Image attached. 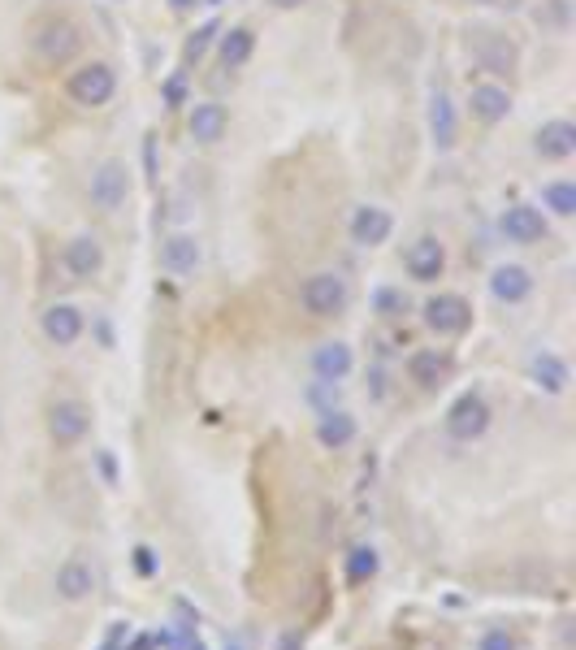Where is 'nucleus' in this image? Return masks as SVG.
<instances>
[{"label": "nucleus", "mask_w": 576, "mask_h": 650, "mask_svg": "<svg viewBox=\"0 0 576 650\" xmlns=\"http://www.w3.org/2000/svg\"><path fill=\"white\" fill-rule=\"evenodd\" d=\"M499 230H503L507 243L533 247V243H542L546 234H551V221H546V213L538 204H512V208H503Z\"/></svg>", "instance_id": "obj_9"}, {"label": "nucleus", "mask_w": 576, "mask_h": 650, "mask_svg": "<svg viewBox=\"0 0 576 650\" xmlns=\"http://www.w3.org/2000/svg\"><path fill=\"white\" fill-rule=\"evenodd\" d=\"M351 304V286L338 269H321V273H308L304 286H299V308L317 321H330V317H343Z\"/></svg>", "instance_id": "obj_1"}, {"label": "nucleus", "mask_w": 576, "mask_h": 650, "mask_svg": "<svg viewBox=\"0 0 576 650\" xmlns=\"http://www.w3.org/2000/svg\"><path fill=\"white\" fill-rule=\"evenodd\" d=\"M377 308H382V317H399V312H403V295L399 291H382V295H377Z\"/></svg>", "instance_id": "obj_32"}, {"label": "nucleus", "mask_w": 576, "mask_h": 650, "mask_svg": "<svg viewBox=\"0 0 576 650\" xmlns=\"http://www.w3.org/2000/svg\"><path fill=\"white\" fill-rule=\"evenodd\" d=\"M403 269H408L412 282H438L442 273H447V247H442L438 234H421V239L408 243V252H403Z\"/></svg>", "instance_id": "obj_8"}, {"label": "nucleus", "mask_w": 576, "mask_h": 650, "mask_svg": "<svg viewBox=\"0 0 576 650\" xmlns=\"http://www.w3.org/2000/svg\"><path fill=\"white\" fill-rule=\"evenodd\" d=\"M347 581L351 585H364V581H373L377 577V568H382V559H377V551H373V546H351V551H347Z\"/></svg>", "instance_id": "obj_28"}, {"label": "nucleus", "mask_w": 576, "mask_h": 650, "mask_svg": "<svg viewBox=\"0 0 576 650\" xmlns=\"http://www.w3.org/2000/svg\"><path fill=\"white\" fill-rule=\"evenodd\" d=\"M533 152L542 156V161L551 165H564L576 156V126L568 117H551V122L538 126V135H533Z\"/></svg>", "instance_id": "obj_12"}, {"label": "nucleus", "mask_w": 576, "mask_h": 650, "mask_svg": "<svg viewBox=\"0 0 576 650\" xmlns=\"http://www.w3.org/2000/svg\"><path fill=\"white\" fill-rule=\"evenodd\" d=\"M48 438L57 442V447H78V442L87 438L91 429V408L83 399H57L48 408Z\"/></svg>", "instance_id": "obj_7"}, {"label": "nucleus", "mask_w": 576, "mask_h": 650, "mask_svg": "<svg viewBox=\"0 0 576 650\" xmlns=\"http://www.w3.org/2000/svg\"><path fill=\"white\" fill-rule=\"evenodd\" d=\"M447 373H451V356L447 351H438V347H421V351H412L408 356V377L421 390H434L447 382Z\"/></svg>", "instance_id": "obj_23"}, {"label": "nucleus", "mask_w": 576, "mask_h": 650, "mask_svg": "<svg viewBox=\"0 0 576 650\" xmlns=\"http://www.w3.org/2000/svg\"><path fill=\"white\" fill-rule=\"evenodd\" d=\"M347 234L356 247H382L390 234H395V217H390L382 204H360V208H351Z\"/></svg>", "instance_id": "obj_11"}, {"label": "nucleus", "mask_w": 576, "mask_h": 650, "mask_svg": "<svg viewBox=\"0 0 576 650\" xmlns=\"http://www.w3.org/2000/svg\"><path fill=\"white\" fill-rule=\"evenodd\" d=\"M473 5H499V0H473Z\"/></svg>", "instance_id": "obj_34"}, {"label": "nucleus", "mask_w": 576, "mask_h": 650, "mask_svg": "<svg viewBox=\"0 0 576 650\" xmlns=\"http://www.w3.org/2000/svg\"><path fill=\"white\" fill-rule=\"evenodd\" d=\"M356 434H360L356 416L343 412V408H325V412L317 416V442H321L325 451H343V447H351V442H356Z\"/></svg>", "instance_id": "obj_22"}, {"label": "nucleus", "mask_w": 576, "mask_h": 650, "mask_svg": "<svg viewBox=\"0 0 576 650\" xmlns=\"http://www.w3.org/2000/svg\"><path fill=\"white\" fill-rule=\"evenodd\" d=\"M490 295L499 299V304H525V299L533 295V273L525 265H499L490 273Z\"/></svg>", "instance_id": "obj_20"}, {"label": "nucleus", "mask_w": 576, "mask_h": 650, "mask_svg": "<svg viewBox=\"0 0 576 650\" xmlns=\"http://www.w3.org/2000/svg\"><path fill=\"white\" fill-rule=\"evenodd\" d=\"M529 382L546 390V395H564L568 382H572V369L564 356H555V351H538V356L529 360Z\"/></svg>", "instance_id": "obj_21"}, {"label": "nucleus", "mask_w": 576, "mask_h": 650, "mask_svg": "<svg viewBox=\"0 0 576 650\" xmlns=\"http://www.w3.org/2000/svg\"><path fill=\"white\" fill-rule=\"evenodd\" d=\"M477 650H520V642L507 629H486L477 637Z\"/></svg>", "instance_id": "obj_30"}, {"label": "nucleus", "mask_w": 576, "mask_h": 650, "mask_svg": "<svg viewBox=\"0 0 576 650\" xmlns=\"http://www.w3.org/2000/svg\"><path fill=\"white\" fill-rule=\"evenodd\" d=\"M52 590H57L61 603H87V598L96 594V568H91L87 559L70 555L57 568V577H52Z\"/></svg>", "instance_id": "obj_15"}, {"label": "nucleus", "mask_w": 576, "mask_h": 650, "mask_svg": "<svg viewBox=\"0 0 576 650\" xmlns=\"http://www.w3.org/2000/svg\"><path fill=\"white\" fill-rule=\"evenodd\" d=\"M31 48H35V57L44 61V65H70L78 52H83V26H78L74 18H61V13H52V18L35 22Z\"/></svg>", "instance_id": "obj_2"}, {"label": "nucleus", "mask_w": 576, "mask_h": 650, "mask_svg": "<svg viewBox=\"0 0 576 650\" xmlns=\"http://www.w3.org/2000/svg\"><path fill=\"white\" fill-rule=\"evenodd\" d=\"M351 369H356V351H351L343 338H330V343H321L312 351V373H317V382H347Z\"/></svg>", "instance_id": "obj_19"}, {"label": "nucleus", "mask_w": 576, "mask_h": 650, "mask_svg": "<svg viewBox=\"0 0 576 650\" xmlns=\"http://www.w3.org/2000/svg\"><path fill=\"white\" fill-rule=\"evenodd\" d=\"M87 200L96 204L100 213H117V208L130 200V169H126V161L109 156V161H100L96 169H91V178H87Z\"/></svg>", "instance_id": "obj_5"}, {"label": "nucleus", "mask_w": 576, "mask_h": 650, "mask_svg": "<svg viewBox=\"0 0 576 650\" xmlns=\"http://www.w3.org/2000/svg\"><path fill=\"white\" fill-rule=\"evenodd\" d=\"M213 35H217V26H213V22L200 26V31H195V35L187 39V48H182V61H187V65H191V61H200V57H204V48L213 44Z\"/></svg>", "instance_id": "obj_29"}, {"label": "nucleus", "mask_w": 576, "mask_h": 650, "mask_svg": "<svg viewBox=\"0 0 576 650\" xmlns=\"http://www.w3.org/2000/svg\"><path fill=\"white\" fill-rule=\"evenodd\" d=\"M39 330H44L52 347H74L87 330V317L78 304H52V308H44V317H39Z\"/></svg>", "instance_id": "obj_13"}, {"label": "nucleus", "mask_w": 576, "mask_h": 650, "mask_svg": "<svg viewBox=\"0 0 576 650\" xmlns=\"http://www.w3.org/2000/svg\"><path fill=\"white\" fill-rule=\"evenodd\" d=\"M490 421H494L490 399L481 395V390H464V395L447 408V421H442V425H447V434L455 442H477L490 429Z\"/></svg>", "instance_id": "obj_4"}, {"label": "nucleus", "mask_w": 576, "mask_h": 650, "mask_svg": "<svg viewBox=\"0 0 576 650\" xmlns=\"http://www.w3.org/2000/svg\"><path fill=\"white\" fill-rule=\"evenodd\" d=\"M252 52H256L252 26H230V31L217 39V61L226 65V70H243V65L252 61Z\"/></svg>", "instance_id": "obj_25"}, {"label": "nucleus", "mask_w": 576, "mask_h": 650, "mask_svg": "<svg viewBox=\"0 0 576 650\" xmlns=\"http://www.w3.org/2000/svg\"><path fill=\"white\" fill-rule=\"evenodd\" d=\"M135 572L139 577H156V551L152 546H135Z\"/></svg>", "instance_id": "obj_31"}, {"label": "nucleus", "mask_w": 576, "mask_h": 650, "mask_svg": "<svg viewBox=\"0 0 576 650\" xmlns=\"http://www.w3.org/2000/svg\"><path fill=\"white\" fill-rule=\"evenodd\" d=\"M533 22L546 35H568L572 31V0H538L533 5Z\"/></svg>", "instance_id": "obj_26"}, {"label": "nucleus", "mask_w": 576, "mask_h": 650, "mask_svg": "<svg viewBox=\"0 0 576 650\" xmlns=\"http://www.w3.org/2000/svg\"><path fill=\"white\" fill-rule=\"evenodd\" d=\"M187 130H191V139L200 143V148H213V143H221V139H226V130H230L226 104H217V100H195L191 113H187Z\"/></svg>", "instance_id": "obj_14"}, {"label": "nucleus", "mask_w": 576, "mask_h": 650, "mask_svg": "<svg viewBox=\"0 0 576 650\" xmlns=\"http://www.w3.org/2000/svg\"><path fill=\"white\" fill-rule=\"evenodd\" d=\"M61 265H65V273H70L74 282L100 278V269H104V243L96 239V234H74V239L61 247Z\"/></svg>", "instance_id": "obj_10"}, {"label": "nucleus", "mask_w": 576, "mask_h": 650, "mask_svg": "<svg viewBox=\"0 0 576 650\" xmlns=\"http://www.w3.org/2000/svg\"><path fill=\"white\" fill-rule=\"evenodd\" d=\"M65 96H70L78 109H104V104L117 96V70L109 61H83L65 78Z\"/></svg>", "instance_id": "obj_3"}, {"label": "nucleus", "mask_w": 576, "mask_h": 650, "mask_svg": "<svg viewBox=\"0 0 576 650\" xmlns=\"http://www.w3.org/2000/svg\"><path fill=\"white\" fill-rule=\"evenodd\" d=\"M421 321L434 330L438 338H460L468 325H473V304L455 291H442V295H429L421 304Z\"/></svg>", "instance_id": "obj_6"}, {"label": "nucleus", "mask_w": 576, "mask_h": 650, "mask_svg": "<svg viewBox=\"0 0 576 650\" xmlns=\"http://www.w3.org/2000/svg\"><path fill=\"white\" fill-rule=\"evenodd\" d=\"M473 52H477V61H481V70L486 74H507L512 78L516 74V61H520V52H516V44L507 35H494V31H477V39H473Z\"/></svg>", "instance_id": "obj_17"}, {"label": "nucleus", "mask_w": 576, "mask_h": 650, "mask_svg": "<svg viewBox=\"0 0 576 650\" xmlns=\"http://www.w3.org/2000/svg\"><path fill=\"white\" fill-rule=\"evenodd\" d=\"M468 109H473V122L481 126H499L512 117V91L503 83H477L468 91Z\"/></svg>", "instance_id": "obj_16"}, {"label": "nucleus", "mask_w": 576, "mask_h": 650, "mask_svg": "<svg viewBox=\"0 0 576 650\" xmlns=\"http://www.w3.org/2000/svg\"><path fill=\"white\" fill-rule=\"evenodd\" d=\"M542 213H551V217H572V213H576V182H568V178L542 182Z\"/></svg>", "instance_id": "obj_27"}, {"label": "nucleus", "mask_w": 576, "mask_h": 650, "mask_svg": "<svg viewBox=\"0 0 576 650\" xmlns=\"http://www.w3.org/2000/svg\"><path fill=\"white\" fill-rule=\"evenodd\" d=\"M429 135H434V148H455V139H460V117H455V104L447 91H434L429 96Z\"/></svg>", "instance_id": "obj_24"}, {"label": "nucleus", "mask_w": 576, "mask_h": 650, "mask_svg": "<svg viewBox=\"0 0 576 650\" xmlns=\"http://www.w3.org/2000/svg\"><path fill=\"white\" fill-rule=\"evenodd\" d=\"M161 269L174 273V278H191V273L200 269V239L187 234V230L161 239Z\"/></svg>", "instance_id": "obj_18"}, {"label": "nucleus", "mask_w": 576, "mask_h": 650, "mask_svg": "<svg viewBox=\"0 0 576 650\" xmlns=\"http://www.w3.org/2000/svg\"><path fill=\"white\" fill-rule=\"evenodd\" d=\"M269 5H273V9H282V13H291V9L304 5V0H269Z\"/></svg>", "instance_id": "obj_33"}]
</instances>
